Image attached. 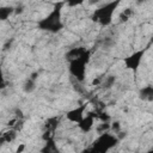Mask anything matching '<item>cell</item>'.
Instances as JSON below:
<instances>
[{
    "label": "cell",
    "mask_w": 153,
    "mask_h": 153,
    "mask_svg": "<svg viewBox=\"0 0 153 153\" xmlns=\"http://www.w3.org/2000/svg\"><path fill=\"white\" fill-rule=\"evenodd\" d=\"M66 4L62 1L55 2L51 11L37 22V27L42 31H47L50 33H57L63 29L62 22V8Z\"/></svg>",
    "instance_id": "6da1fadb"
},
{
    "label": "cell",
    "mask_w": 153,
    "mask_h": 153,
    "mask_svg": "<svg viewBox=\"0 0 153 153\" xmlns=\"http://www.w3.org/2000/svg\"><path fill=\"white\" fill-rule=\"evenodd\" d=\"M120 4L121 2L117 0V1H110V2L102 5L100 7H98L93 11L91 19L102 26H109L112 23L114 13H115L116 8L120 6Z\"/></svg>",
    "instance_id": "7a4b0ae2"
},
{
    "label": "cell",
    "mask_w": 153,
    "mask_h": 153,
    "mask_svg": "<svg viewBox=\"0 0 153 153\" xmlns=\"http://www.w3.org/2000/svg\"><path fill=\"white\" fill-rule=\"evenodd\" d=\"M90 57H91V51L87 49L81 56L68 62V69H69L71 75L74 76L76 79V81H79V82H82L85 80L86 66L90 62Z\"/></svg>",
    "instance_id": "3957f363"
},
{
    "label": "cell",
    "mask_w": 153,
    "mask_h": 153,
    "mask_svg": "<svg viewBox=\"0 0 153 153\" xmlns=\"http://www.w3.org/2000/svg\"><path fill=\"white\" fill-rule=\"evenodd\" d=\"M118 142H120V139L117 137V135H114L106 131V133L99 134V136L93 141L92 148L99 153H108L109 151L115 148L118 145Z\"/></svg>",
    "instance_id": "277c9868"
},
{
    "label": "cell",
    "mask_w": 153,
    "mask_h": 153,
    "mask_svg": "<svg viewBox=\"0 0 153 153\" xmlns=\"http://www.w3.org/2000/svg\"><path fill=\"white\" fill-rule=\"evenodd\" d=\"M148 50V47L143 48V49H139V50H135L134 53L129 54L128 56H126L123 59V65L124 67L128 69V71H131V72H137V69L140 68L141 66V62L143 60V56L145 54L147 53Z\"/></svg>",
    "instance_id": "5b68a950"
},
{
    "label": "cell",
    "mask_w": 153,
    "mask_h": 153,
    "mask_svg": "<svg viewBox=\"0 0 153 153\" xmlns=\"http://www.w3.org/2000/svg\"><path fill=\"white\" fill-rule=\"evenodd\" d=\"M85 111H86V104H81V105L73 108L69 111H67L66 118L72 123L79 124L82 121V118L85 117Z\"/></svg>",
    "instance_id": "8992f818"
},
{
    "label": "cell",
    "mask_w": 153,
    "mask_h": 153,
    "mask_svg": "<svg viewBox=\"0 0 153 153\" xmlns=\"http://www.w3.org/2000/svg\"><path fill=\"white\" fill-rule=\"evenodd\" d=\"M37 79H38V73L33 72L30 74V76H27L25 79V81L23 82V91L25 93H32L36 90L37 86Z\"/></svg>",
    "instance_id": "52a82bcc"
},
{
    "label": "cell",
    "mask_w": 153,
    "mask_h": 153,
    "mask_svg": "<svg viewBox=\"0 0 153 153\" xmlns=\"http://www.w3.org/2000/svg\"><path fill=\"white\" fill-rule=\"evenodd\" d=\"M94 118H96V115H93L92 112H88L82 121L78 124L79 129L82 131V133H90L94 126Z\"/></svg>",
    "instance_id": "ba28073f"
},
{
    "label": "cell",
    "mask_w": 153,
    "mask_h": 153,
    "mask_svg": "<svg viewBox=\"0 0 153 153\" xmlns=\"http://www.w3.org/2000/svg\"><path fill=\"white\" fill-rule=\"evenodd\" d=\"M137 96L143 102H153V85H146L141 87Z\"/></svg>",
    "instance_id": "9c48e42d"
},
{
    "label": "cell",
    "mask_w": 153,
    "mask_h": 153,
    "mask_svg": "<svg viewBox=\"0 0 153 153\" xmlns=\"http://www.w3.org/2000/svg\"><path fill=\"white\" fill-rule=\"evenodd\" d=\"M86 50H87V49H86L85 47H75V48H71V49L66 53V59H67V61L69 62V61H72V60H74V59H76V57L81 56Z\"/></svg>",
    "instance_id": "30bf717a"
},
{
    "label": "cell",
    "mask_w": 153,
    "mask_h": 153,
    "mask_svg": "<svg viewBox=\"0 0 153 153\" xmlns=\"http://www.w3.org/2000/svg\"><path fill=\"white\" fill-rule=\"evenodd\" d=\"M41 153H61V151L55 143V141L53 139H49L45 141L44 146L41 148Z\"/></svg>",
    "instance_id": "8fae6325"
},
{
    "label": "cell",
    "mask_w": 153,
    "mask_h": 153,
    "mask_svg": "<svg viewBox=\"0 0 153 153\" xmlns=\"http://www.w3.org/2000/svg\"><path fill=\"white\" fill-rule=\"evenodd\" d=\"M115 82H116V75H114V74L106 75L102 81V87L105 90H109L115 85Z\"/></svg>",
    "instance_id": "7c38bea8"
},
{
    "label": "cell",
    "mask_w": 153,
    "mask_h": 153,
    "mask_svg": "<svg viewBox=\"0 0 153 153\" xmlns=\"http://www.w3.org/2000/svg\"><path fill=\"white\" fill-rule=\"evenodd\" d=\"M16 12V8L12 7V6H5V7H1L0 8V19L1 20H6L8 19V17L11 14H13Z\"/></svg>",
    "instance_id": "4fadbf2b"
},
{
    "label": "cell",
    "mask_w": 153,
    "mask_h": 153,
    "mask_svg": "<svg viewBox=\"0 0 153 153\" xmlns=\"http://www.w3.org/2000/svg\"><path fill=\"white\" fill-rule=\"evenodd\" d=\"M16 136H17V134H16L14 130H7V131H5V133L1 134V139H0V141H1L2 143H4V142L10 143V142H12V141L16 139Z\"/></svg>",
    "instance_id": "5bb4252c"
},
{
    "label": "cell",
    "mask_w": 153,
    "mask_h": 153,
    "mask_svg": "<svg viewBox=\"0 0 153 153\" xmlns=\"http://www.w3.org/2000/svg\"><path fill=\"white\" fill-rule=\"evenodd\" d=\"M111 128V126L109 124V122H103L97 129H98V131H99V134H103V133H106L109 129Z\"/></svg>",
    "instance_id": "9a60e30c"
},
{
    "label": "cell",
    "mask_w": 153,
    "mask_h": 153,
    "mask_svg": "<svg viewBox=\"0 0 153 153\" xmlns=\"http://www.w3.org/2000/svg\"><path fill=\"white\" fill-rule=\"evenodd\" d=\"M130 14H131V11H130L129 8H127V10H124V11L121 13L120 18H121L122 22H123V20H128V18L130 17Z\"/></svg>",
    "instance_id": "2e32d148"
},
{
    "label": "cell",
    "mask_w": 153,
    "mask_h": 153,
    "mask_svg": "<svg viewBox=\"0 0 153 153\" xmlns=\"http://www.w3.org/2000/svg\"><path fill=\"white\" fill-rule=\"evenodd\" d=\"M111 129L115 130V131H118L121 129V126H120V122H114L112 126H111Z\"/></svg>",
    "instance_id": "e0dca14e"
},
{
    "label": "cell",
    "mask_w": 153,
    "mask_h": 153,
    "mask_svg": "<svg viewBox=\"0 0 153 153\" xmlns=\"http://www.w3.org/2000/svg\"><path fill=\"white\" fill-rule=\"evenodd\" d=\"M12 42H13V39H8V41L6 42V44H4V50H7V49H8L10 47H11Z\"/></svg>",
    "instance_id": "ac0fdd59"
},
{
    "label": "cell",
    "mask_w": 153,
    "mask_h": 153,
    "mask_svg": "<svg viewBox=\"0 0 153 153\" xmlns=\"http://www.w3.org/2000/svg\"><path fill=\"white\" fill-rule=\"evenodd\" d=\"M24 148H25V145H20L18 148H17V151H16V153H22L23 151H24Z\"/></svg>",
    "instance_id": "d6986e66"
},
{
    "label": "cell",
    "mask_w": 153,
    "mask_h": 153,
    "mask_svg": "<svg viewBox=\"0 0 153 153\" xmlns=\"http://www.w3.org/2000/svg\"><path fill=\"white\" fill-rule=\"evenodd\" d=\"M22 12H23V7H22V6H20V7H19V6H18V7H16V12H14V13H17V14H18V13H22Z\"/></svg>",
    "instance_id": "ffe728a7"
},
{
    "label": "cell",
    "mask_w": 153,
    "mask_h": 153,
    "mask_svg": "<svg viewBox=\"0 0 153 153\" xmlns=\"http://www.w3.org/2000/svg\"><path fill=\"white\" fill-rule=\"evenodd\" d=\"M87 153H99V152H97V151H96V149H93V148H92V147H91V148H90V149H88V151H87Z\"/></svg>",
    "instance_id": "44dd1931"
},
{
    "label": "cell",
    "mask_w": 153,
    "mask_h": 153,
    "mask_svg": "<svg viewBox=\"0 0 153 153\" xmlns=\"http://www.w3.org/2000/svg\"><path fill=\"white\" fill-rule=\"evenodd\" d=\"M145 153H153V147H151V148H149L148 151H146Z\"/></svg>",
    "instance_id": "7402d4cb"
}]
</instances>
